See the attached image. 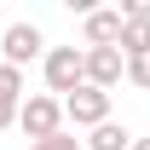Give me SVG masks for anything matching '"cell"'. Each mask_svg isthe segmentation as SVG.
I'll return each instance as SVG.
<instances>
[{
    "mask_svg": "<svg viewBox=\"0 0 150 150\" xmlns=\"http://www.w3.org/2000/svg\"><path fill=\"white\" fill-rule=\"evenodd\" d=\"M23 69H12V64H6V58H0V104H23Z\"/></svg>",
    "mask_w": 150,
    "mask_h": 150,
    "instance_id": "9",
    "label": "cell"
},
{
    "mask_svg": "<svg viewBox=\"0 0 150 150\" xmlns=\"http://www.w3.org/2000/svg\"><path fill=\"white\" fill-rule=\"evenodd\" d=\"M121 52H127V58H150V18H127V29H121Z\"/></svg>",
    "mask_w": 150,
    "mask_h": 150,
    "instance_id": "8",
    "label": "cell"
},
{
    "mask_svg": "<svg viewBox=\"0 0 150 150\" xmlns=\"http://www.w3.org/2000/svg\"><path fill=\"white\" fill-rule=\"evenodd\" d=\"M18 127L29 133V144L58 139V133H64V98H52V93H29V98H23V110H18Z\"/></svg>",
    "mask_w": 150,
    "mask_h": 150,
    "instance_id": "2",
    "label": "cell"
},
{
    "mask_svg": "<svg viewBox=\"0 0 150 150\" xmlns=\"http://www.w3.org/2000/svg\"><path fill=\"white\" fill-rule=\"evenodd\" d=\"M133 150H150V139H133Z\"/></svg>",
    "mask_w": 150,
    "mask_h": 150,
    "instance_id": "13",
    "label": "cell"
},
{
    "mask_svg": "<svg viewBox=\"0 0 150 150\" xmlns=\"http://www.w3.org/2000/svg\"><path fill=\"white\" fill-rule=\"evenodd\" d=\"M127 18L121 12H87V46H121Z\"/></svg>",
    "mask_w": 150,
    "mask_h": 150,
    "instance_id": "6",
    "label": "cell"
},
{
    "mask_svg": "<svg viewBox=\"0 0 150 150\" xmlns=\"http://www.w3.org/2000/svg\"><path fill=\"white\" fill-rule=\"evenodd\" d=\"M0 52H6V64H12V69H23V64L46 58V35H40L35 23H12V29L0 35Z\"/></svg>",
    "mask_w": 150,
    "mask_h": 150,
    "instance_id": "4",
    "label": "cell"
},
{
    "mask_svg": "<svg viewBox=\"0 0 150 150\" xmlns=\"http://www.w3.org/2000/svg\"><path fill=\"white\" fill-rule=\"evenodd\" d=\"M29 150H87V144L69 139V133H58V139H40V144H29Z\"/></svg>",
    "mask_w": 150,
    "mask_h": 150,
    "instance_id": "11",
    "label": "cell"
},
{
    "mask_svg": "<svg viewBox=\"0 0 150 150\" xmlns=\"http://www.w3.org/2000/svg\"><path fill=\"white\" fill-rule=\"evenodd\" d=\"M18 110H23V104H0V133H6L12 121H18Z\"/></svg>",
    "mask_w": 150,
    "mask_h": 150,
    "instance_id": "12",
    "label": "cell"
},
{
    "mask_svg": "<svg viewBox=\"0 0 150 150\" xmlns=\"http://www.w3.org/2000/svg\"><path fill=\"white\" fill-rule=\"evenodd\" d=\"M64 121H75V127H104L110 121V93L104 87H75L69 98H64Z\"/></svg>",
    "mask_w": 150,
    "mask_h": 150,
    "instance_id": "3",
    "label": "cell"
},
{
    "mask_svg": "<svg viewBox=\"0 0 150 150\" xmlns=\"http://www.w3.org/2000/svg\"><path fill=\"white\" fill-rule=\"evenodd\" d=\"M87 81L104 87V93L121 87V81H127V52H121V46H87Z\"/></svg>",
    "mask_w": 150,
    "mask_h": 150,
    "instance_id": "5",
    "label": "cell"
},
{
    "mask_svg": "<svg viewBox=\"0 0 150 150\" xmlns=\"http://www.w3.org/2000/svg\"><path fill=\"white\" fill-rule=\"evenodd\" d=\"M40 75H46V93L69 98L75 87H87V46H52L40 58Z\"/></svg>",
    "mask_w": 150,
    "mask_h": 150,
    "instance_id": "1",
    "label": "cell"
},
{
    "mask_svg": "<svg viewBox=\"0 0 150 150\" xmlns=\"http://www.w3.org/2000/svg\"><path fill=\"white\" fill-rule=\"evenodd\" d=\"M127 81L150 93V58H127Z\"/></svg>",
    "mask_w": 150,
    "mask_h": 150,
    "instance_id": "10",
    "label": "cell"
},
{
    "mask_svg": "<svg viewBox=\"0 0 150 150\" xmlns=\"http://www.w3.org/2000/svg\"><path fill=\"white\" fill-rule=\"evenodd\" d=\"M87 150H133V133L121 127V121H104V127H93Z\"/></svg>",
    "mask_w": 150,
    "mask_h": 150,
    "instance_id": "7",
    "label": "cell"
}]
</instances>
